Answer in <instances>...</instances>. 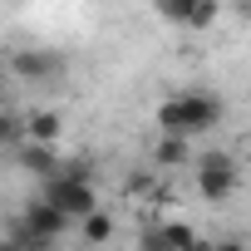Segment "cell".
<instances>
[{
	"label": "cell",
	"mask_w": 251,
	"mask_h": 251,
	"mask_svg": "<svg viewBox=\"0 0 251 251\" xmlns=\"http://www.w3.org/2000/svg\"><path fill=\"white\" fill-rule=\"evenodd\" d=\"M217 251H246V241H236V236H222V241H217Z\"/></svg>",
	"instance_id": "12"
},
{
	"label": "cell",
	"mask_w": 251,
	"mask_h": 251,
	"mask_svg": "<svg viewBox=\"0 0 251 251\" xmlns=\"http://www.w3.org/2000/svg\"><path fill=\"white\" fill-rule=\"evenodd\" d=\"M0 251H30V246H20V241H10V236H5V241H0Z\"/></svg>",
	"instance_id": "14"
},
{
	"label": "cell",
	"mask_w": 251,
	"mask_h": 251,
	"mask_svg": "<svg viewBox=\"0 0 251 251\" xmlns=\"http://www.w3.org/2000/svg\"><path fill=\"white\" fill-rule=\"evenodd\" d=\"M10 74L25 79V84H54V79L64 74V54H59V50H45V45L15 50V54H10Z\"/></svg>",
	"instance_id": "4"
},
{
	"label": "cell",
	"mask_w": 251,
	"mask_h": 251,
	"mask_svg": "<svg viewBox=\"0 0 251 251\" xmlns=\"http://www.w3.org/2000/svg\"><path fill=\"white\" fill-rule=\"evenodd\" d=\"M158 231H163V241H168V251H187V246L197 241V231H192L187 222H158Z\"/></svg>",
	"instance_id": "10"
},
{
	"label": "cell",
	"mask_w": 251,
	"mask_h": 251,
	"mask_svg": "<svg viewBox=\"0 0 251 251\" xmlns=\"http://www.w3.org/2000/svg\"><path fill=\"white\" fill-rule=\"evenodd\" d=\"M158 15L182 30H207V25H217L222 5H212V0H158Z\"/></svg>",
	"instance_id": "5"
},
{
	"label": "cell",
	"mask_w": 251,
	"mask_h": 251,
	"mask_svg": "<svg viewBox=\"0 0 251 251\" xmlns=\"http://www.w3.org/2000/svg\"><path fill=\"white\" fill-rule=\"evenodd\" d=\"M187 251H217V241H207V236H197V241H192Z\"/></svg>",
	"instance_id": "13"
},
{
	"label": "cell",
	"mask_w": 251,
	"mask_h": 251,
	"mask_svg": "<svg viewBox=\"0 0 251 251\" xmlns=\"http://www.w3.org/2000/svg\"><path fill=\"white\" fill-rule=\"evenodd\" d=\"M197 197L202 202H226L236 187H241V168H236V158L231 153H222V148H212V153H197Z\"/></svg>",
	"instance_id": "2"
},
{
	"label": "cell",
	"mask_w": 251,
	"mask_h": 251,
	"mask_svg": "<svg viewBox=\"0 0 251 251\" xmlns=\"http://www.w3.org/2000/svg\"><path fill=\"white\" fill-rule=\"evenodd\" d=\"M113 236V217L108 212H94L89 222H79V241H89V246H103Z\"/></svg>",
	"instance_id": "9"
},
{
	"label": "cell",
	"mask_w": 251,
	"mask_h": 251,
	"mask_svg": "<svg viewBox=\"0 0 251 251\" xmlns=\"http://www.w3.org/2000/svg\"><path fill=\"white\" fill-rule=\"evenodd\" d=\"M35 197H45L50 207H59L69 222H89V217L99 212V192H94V182H79V177H69V173H59V177L40 182V192H35Z\"/></svg>",
	"instance_id": "3"
},
{
	"label": "cell",
	"mask_w": 251,
	"mask_h": 251,
	"mask_svg": "<svg viewBox=\"0 0 251 251\" xmlns=\"http://www.w3.org/2000/svg\"><path fill=\"white\" fill-rule=\"evenodd\" d=\"M192 158V138H168V133H158V143H153V163L158 168H177V163H187Z\"/></svg>",
	"instance_id": "8"
},
{
	"label": "cell",
	"mask_w": 251,
	"mask_h": 251,
	"mask_svg": "<svg viewBox=\"0 0 251 251\" xmlns=\"http://www.w3.org/2000/svg\"><path fill=\"white\" fill-rule=\"evenodd\" d=\"M15 163H20L25 173H35L40 182H50V177H59V173H64L59 153H54V148H45V143H20V148H15Z\"/></svg>",
	"instance_id": "6"
},
{
	"label": "cell",
	"mask_w": 251,
	"mask_h": 251,
	"mask_svg": "<svg viewBox=\"0 0 251 251\" xmlns=\"http://www.w3.org/2000/svg\"><path fill=\"white\" fill-rule=\"evenodd\" d=\"M222 123V99L212 89H187L158 103V133L168 138H202Z\"/></svg>",
	"instance_id": "1"
},
{
	"label": "cell",
	"mask_w": 251,
	"mask_h": 251,
	"mask_svg": "<svg viewBox=\"0 0 251 251\" xmlns=\"http://www.w3.org/2000/svg\"><path fill=\"white\" fill-rule=\"evenodd\" d=\"M59 113L54 108H35V113H25V143H45V148H54V138H59Z\"/></svg>",
	"instance_id": "7"
},
{
	"label": "cell",
	"mask_w": 251,
	"mask_h": 251,
	"mask_svg": "<svg viewBox=\"0 0 251 251\" xmlns=\"http://www.w3.org/2000/svg\"><path fill=\"white\" fill-rule=\"evenodd\" d=\"M138 251H168V241H163V231H158V226H148V231L138 236Z\"/></svg>",
	"instance_id": "11"
}]
</instances>
